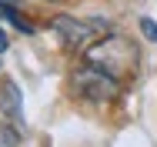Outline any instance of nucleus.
I'll use <instances>...</instances> for the list:
<instances>
[{
	"instance_id": "obj_1",
	"label": "nucleus",
	"mask_w": 157,
	"mask_h": 147,
	"mask_svg": "<svg viewBox=\"0 0 157 147\" xmlns=\"http://www.w3.org/2000/svg\"><path fill=\"white\" fill-rule=\"evenodd\" d=\"M87 64L107 70L110 77H124V74H134L137 67V47L124 37H107V40H97L94 47H87Z\"/></svg>"
},
{
	"instance_id": "obj_6",
	"label": "nucleus",
	"mask_w": 157,
	"mask_h": 147,
	"mask_svg": "<svg viewBox=\"0 0 157 147\" xmlns=\"http://www.w3.org/2000/svg\"><path fill=\"white\" fill-rule=\"evenodd\" d=\"M140 33H144L147 40H154V44H157V24L151 20V17H140Z\"/></svg>"
},
{
	"instance_id": "obj_5",
	"label": "nucleus",
	"mask_w": 157,
	"mask_h": 147,
	"mask_svg": "<svg viewBox=\"0 0 157 147\" xmlns=\"http://www.w3.org/2000/svg\"><path fill=\"white\" fill-rule=\"evenodd\" d=\"M0 20H10L17 30H24V33H33V27L24 20V17H20V14H17V10H13V7H10V3H0Z\"/></svg>"
},
{
	"instance_id": "obj_7",
	"label": "nucleus",
	"mask_w": 157,
	"mask_h": 147,
	"mask_svg": "<svg viewBox=\"0 0 157 147\" xmlns=\"http://www.w3.org/2000/svg\"><path fill=\"white\" fill-rule=\"evenodd\" d=\"M7 47H10V40H7V33H3V30H0V54H3V50H7Z\"/></svg>"
},
{
	"instance_id": "obj_3",
	"label": "nucleus",
	"mask_w": 157,
	"mask_h": 147,
	"mask_svg": "<svg viewBox=\"0 0 157 147\" xmlns=\"http://www.w3.org/2000/svg\"><path fill=\"white\" fill-rule=\"evenodd\" d=\"M54 30L63 37L67 47H87L94 44V37L104 30H110V24H97V20H74V17H54Z\"/></svg>"
},
{
	"instance_id": "obj_2",
	"label": "nucleus",
	"mask_w": 157,
	"mask_h": 147,
	"mask_svg": "<svg viewBox=\"0 0 157 147\" xmlns=\"http://www.w3.org/2000/svg\"><path fill=\"white\" fill-rule=\"evenodd\" d=\"M74 87H77L80 97L100 104V100H114V97H117V77H110L107 70L87 64V67H80V70L74 74Z\"/></svg>"
},
{
	"instance_id": "obj_4",
	"label": "nucleus",
	"mask_w": 157,
	"mask_h": 147,
	"mask_svg": "<svg viewBox=\"0 0 157 147\" xmlns=\"http://www.w3.org/2000/svg\"><path fill=\"white\" fill-rule=\"evenodd\" d=\"M0 110L13 127H24V100H20V87L13 80L0 84Z\"/></svg>"
},
{
	"instance_id": "obj_8",
	"label": "nucleus",
	"mask_w": 157,
	"mask_h": 147,
	"mask_svg": "<svg viewBox=\"0 0 157 147\" xmlns=\"http://www.w3.org/2000/svg\"><path fill=\"white\" fill-rule=\"evenodd\" d=\"M0 3H10V7H13V3H17V0H0Z\"/></svg>"
}]
</instances>
